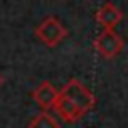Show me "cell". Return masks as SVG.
Listing matches in <instances>:
<instances>
[{"instance_id":"obj_1","label":"cell","mask_w":128,"mask_h":128,"mask_svg":"<svg viewBox=\"0 0 128 128\" xmlns=\"http://www.w3.org/2000/svg\"><path fill=\"white\" fill-rule=\"evenodd\" d=\"M36 36H38L40 42H44L46 46L54 48L56 44H60V42L68 36V30H66V26H64L56 16H48V18H44V20L38 24Z\"/></svg>"},{"instance_id":"obj_2","label":"cell","mask_w":128,"mask_h":128,"mask_svg":"<svg viewBox=\"0 0 128 128\" xmlns=\"http://www.w3.org/2000/svg\"><path fill=\"white\" fill-rule=\"evenodd\" d=\"M60 94H64L68 100H72L82 112H90V110L94 108V104H96L94 94H92L80 80H76V78L68 80V82L64 84V88L60 90Z\"/></svg>"},{"instance_id":"obj_3","label":"cell","mask_w":128,"mask_h":128,"mask_svg":"<svg viewBox=\"0 0 128 128\" xmlns=\"http://www.w3.org/2000/svg\"><path fill=\"white\" fill-rule=\"evenodd\" d=\"M94 48L98 50V54H100L102 58L112 60V58H116V56L122 52V48H124V40L120 38L118 32H114V30H110V28H104V30L96 36V40H94Z\"/></svg>"},{"instance_id":"obj_4","label":"cell","mask_w":128,"mask_h":128,"mask_svg":"<svg viewBox=\"0 0 128 128\" xmlns=\"http://www.w3.org/2000/svg\"><path fill=\"white\" fill-rule=\"evenodd\" d=\"M96 22H98L102 28L114 30V26L122 22V10H120L116 4H112V2H104V4L98 8V12H96Z\"/></svg>"},{"instance_id":"obj_5","label":"cell","mask_w":128,"mask_h":128,"mask_svg":"<svg viewBox=\"0 0 128 128\" xmlns=\"http://www.w3.org/2000/svg\"><path fill=\"white\" fill-rule=\"evenodd\" d=\"M58 92H60V90H56L50 82H42V84H38V86L34 88L32 98H34V102H36L42 110H50V108H54V104H56Z\"/></svg>"},{"instance_id":"obj_6","label":"cell","mask_w":128,"mask_h":128,"mask_svg":"<svg viewBox=\"0 0 128 128\" xmlns=\"http://www.w3.org/2000/svg\"><path fill=\"white\" fill-rule=\"evenodd\" d=\"M54 110L58 112V116L64 120V122H78L86 112H82L72 100H68L64 94L58 92V98H56V104H54Z\"/></svg>"},{"instance_id":"obj_7","label":"cell","mask_w":128,"mask_h":128,"mask_svg":"<svg viewBox=\"0 0 128 128\" xmlns=\"http://www.w3.org/2000/svg\"><path fill=\"white\" fill-rule=\"evenodd\" d=\"M28 128H62V126H60V122H58L48 110H44V112H40L38 116H34V118L30 120Z\"/></svg>"},{"instance_id":"obj_8","label":"cell","mask_w":128,"mask_h":128,"mask_svg":"<svg viewBox=\"0 0 128 128\" xmlns=\"http://www.w3.org/2000/svg\"><path fill=\"white\" fill-rule=\"evenodd\" d=\"M0 86H2V76H0Z\"/></svg>"}]
</instances>
